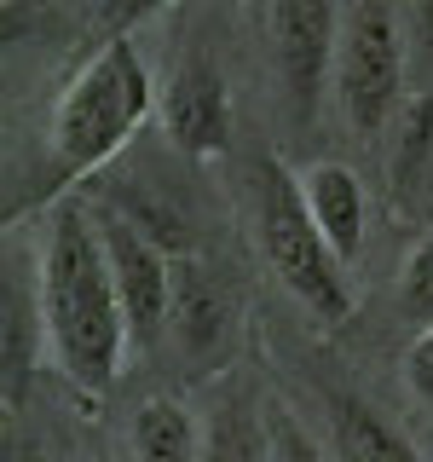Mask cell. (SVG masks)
Here are the masks:
<instances>
[{"mask_svg": "<svg viewBox=\"0 0 433 462\" xmlns=\"http://www.w3.org/2000/svg\"><path fill=\"white\" fill-rule=\"evenodd\" d=\"M35 336H47L41 300H29L18 278L0 289V387H6V411H18L29 393V370H35Z\"/></svg>", "mask_w": 433, "mask_h": 462, "instance_id": "obj_11", "label": "cell"}, {"mask_svg": "<svg viewBox=\"0 0 433 462\" xmlns=\"http://www.w3.org/2000/svg\"><path fill=\"white\" fill-rule=\"evenodd\" d=\"M336 93H341V116L364 139H375L399 116L404 41H399L387 0H358L353 6V18L341 29V47H336Z\"/></svg>", "mask_w": 433, "mask_h": 462, "instance_id": "obj_4", "label": "cell"}, {"mask_svg": "<svg viewBox=\"0 0 433 462\" xmlns=\"http://www.w3.org/2000/svg\"><path fill=\"white\" fill-rule=\"evenodd\" d=\"M254 243L266 254L272 278L307 307L318 324H346L358 307L346 260L329 249V237L318 231L300 180L283 168V156L260 151L254 156Z\"/></svg>", "mask_w": 433, "mask_h": 462, "instance_id": "obj_3", "label": "cell"}, {"mask_svg": "<svg viewBox=\"0 0 433 462\" xmlns=\"http://www.w3.org/2000/svg\"><path fill=\"white\" fill-rule=\"evenodd\" d=\"M416 23H422V41L433 47V0H416Z\"/></svg>", "mask_w": 433, "mask_h": 462, "instance_id": "obj_19", "label": "cell"}, {"mask_svg": "<svg viewBox=\"0 0 433 462\" xmlns=\"http://www.w3.org/2000/svg\"><path fill=\"white\" fill-rule=\"evenodd\" d=\"M300 191H307V208H312L318 231L329 237V249L353 266L364 254V226H370V202H364L358 173L346 162H312L300 173Z\"/></svg>", "mask_w": 433, "mask_h": 462, "instance_id": "obj_8", "label": "cell"}, {"mask_svg": "<svg viewBox=\"0 0 433 462\" xmlns=\"http://www.w3.org/2000/svg\"><path fill=\"white\" fill-rule=\"evenodd\" d=\"M162 134L180 156L191 162H208V156H226L231 144V93L220 81V69L208 58H185L173 69V81L162 87Z\"/></svg>", "mask_w": 433, "mask_h": 462, "instance_id": "obj_6", "label": "cell"}, {"mask_svg": "<svg viewBox=\"0 0 433 462\" xmlns=\"http://www.w3.org/2000/svg\"><path fill=\"white\" fill-rule=\"evenodd\" d=\"M336 462H422L410 451V439L382 422L370 404L336 399Z\"/></svg>", "mask_w": 433, "mask_h": 462, "instance_id": "obj_12", "label": "cell"}, {"mask_svg": "<svg viewBox=\"0 0 433 462\" xmlns=\"http://www.w3.org/2000/svg\"><path fill=\"white\" fill-rule=\"evenodd\" d=\"M98 231H105L110 272H115V289H122V312H127V329H134V346H156L162 329L173 324V283H180L173 278V260L162 254V243H151L122 214H105Z\"/></svg>", "mask_w": 433, "mask_h": 462, "instance_id": "obj_5", "label": "cell"}, {"mask_svg": "<svg viewBox=\"0 0 433 462\" xmlns=\"http://www.w3.org/2000/svg\"><path fill=\"white\" fill-rule=\"evenodd\" d=\"M173 336H180L185 358H214L226 346V295L214 289L202 272L191 266V260H173Z\"/></svg>", "mask_w": 433, "mask_h": 462, "instance_id": "obj_9", "label": "cell"}, {"mask_svg": "<svg viewBox=\"0 0 433 462\" xmlns=\"http://www.w3.org/2000/svg\"><path fill=\"white\" fill-rule=\"evenodd\" d=\"M202 462H272V428L260 416H249L243 404H226L208 422Z\"/></svg>", "mask_w": 433, "mask_h": 462, "instance_id": "obj_13", "label": "cell"}, {"mask_svg": "<svg viewBox=\"0 0 433 462\" xmlns=\"http://www.w3.org/2000/svg\"><path fill=\"white\" fill-rule=\"evenodd\" d=\"M266 428H272V462H336V457H329L300 422H289L283 411H272V416H266Z\"/></svg>", "mask_w": 433, "mask_h": 462, "instance_id": "obj_16", "label": "cell"}, {"mask_svg": "<svg viewBox=\"0 0 433 462\" xmlns=\"http://www.w3.org/2000/svg\"><path fill=\"white\" fill-rule=\"evenodd\" d=\"M162 6H173V0H110V23L115 29H127V23H139V18H151V12H162Z\"/></svg>", "mask_w": 433, "mask_h": 462, "instance_id": "obj_18", "label": "cell"}, {"mask_svg": "<svg viewBox=\"0 0 433 462\" xmlns=\"http://www.w3.org/2000/svg\"><path fill=\"white\" fill-rule=\"evenodd\" d=\"M202 439L197 416L180 399H139L134 422H127V445L134 462H202Z\"/></svg>", "mask_w": 433, "mask_h": 462, "instance_id": "obj_10", "label": "cell"}, {"mask_svg": "<svg viewBox=\"0 0 433 462\" xmlns=\"http://www.w3.org/2000/svg\"><path fill=\"white\" fill-rule=\"evenodd\" d=\"M404 382H410V393L422 404H433V324L404 346Z\"/></svg>", "mask_w": 433, "mask_h": 462, "instance_id": "obj_17", "label": "cell"}, {"mask_svg": "<svg viewBox=\"0 0 433 462\" xmlns=\"http://www.w3.org/2000/svg\"><path fill=\"white\" fill-rule=\"evenodd\" d=\"M272 41H278L289 93H295L300 116H307L318 98V81H324V69L336 64V47H341L336 6L329 0H272Z\"/></svg>", "mask_w": 433, "mask_h": 462, "instance_id": "obj_7", "label": "cell"}, {"mask_svg": "<svg viewBox=\"0 0 433 462\" xmlns=\"http://www.w3.org/2000/svg\"><path fill=\"white\" fill-rule=\"evenodd\" d=\"M35 300H41V318H47V346L58 358L64 387L81 404H98L122 382L134 329H127V312H122L105 231L76 202H58L47 237H41Z\"/></svg>", "mask_w": 433, "mask_h": 462, "instance_id": "obj_1", "label": "cell"}, {"mask_svg": "<svg viewBox=\"0 0 433 462\" xmlns=\"http://www.w3.org/2000/svg\"><path fill=\"white\" fill-rule=\"evenodd\" d=\"M399 307H404V318H416V324H433V237H422L410 254H404Z\"/></svg>", "mask_w": 433, "mask_h": 462, "instance_id": "obj_15", "label": "cell"}, {"mask_svg": "<svg viewBox=\"0 0 433 462\" xmlns=\"http://www.w3.org/2000/svg\"><path fill=\"white\" fill-rule=\"evenodd\" d=\"M433 156V98H416V105H404V122H399V151H393V180L399 191H410L416 173L428 168Z\"/></svg>", "mask_w": 433, "mask_h": 462, "instance_id": "obj_14", "label": "cell"}, {"mask_svg": "<svg viewBox=\"0 0 433 462\" xmlns=\"http://www.w3.org/2000/svg\"><path fill=\"white\" fill-rule=\"evenodd\" d=\"M156 116V81L144 69L139 47L127 35H110L87 64L69 76V87L58 93V110H52V168H47V185L41 197H58L64 185L87 180L122 151L127 139L139 134L144 122Z\"/></svg>", "mask_w": 433, "mask_h": 462, "instance_id": "obj_2", "label": "cell"}]
</instances>
